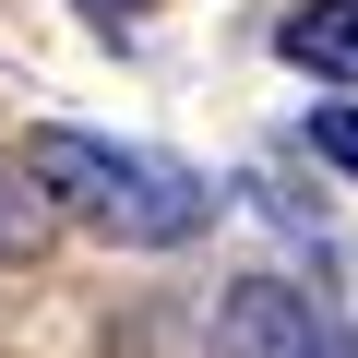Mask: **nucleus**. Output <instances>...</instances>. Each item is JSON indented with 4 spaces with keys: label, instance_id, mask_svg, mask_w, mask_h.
Segmentation results:
<instances>
[{
    "label": "nucleus",
    "instance_id": "nucleus-5",
    "mask_svg": "<svg viewBox=\"0 0 358 358\" xmlns=\"http://www.w3.org/2000/svg\"><path fill=\"white\" fill-rule=\"evenodd\" d=\"M310 155H334L358 179V108H310Z\"/></svg>",
    "mask_w": 358,
    "mask_h": 358
},
{
    "label": "nucleus",
    "instance_id": "nucleus-1",
    "mask_svg": "<svg viewBox=\"0 0 358 358\" xmlns=\"http://www.w3.org/2000/svg\"><path fill=\"white\" fill-rule=\"evenodd\" d=\"M24 179H36V192H60L84 227H108L120 251H179V239L215 227V192H203L179 155L96 143V131H72V120H48V131L24 143Z\"/></svg>",
    "mask_w": 358,
    "mask_h": 358
},
{
    "label": "nucleus",
    "instance_id": "nucleus-4",
    "mask_svg": "<svg viewBox=\"0 0 358 358\" xmlns=\"http://www.w3.org/2000/svg\"><path fill=\"white\" fill-rule=\"evenodd\" d=\"M36 251H48V192H36L13 155H0V275H24Z\"/></svg>",
    "mask_w": 358,
    "mask_h": 358
},
{
    "label": "nucleus",
    "instance_id": "nucleus-6",
    "mask_svg": "<svg viewBox=\"0 0 358 358\" xmlns=\"http://www.w3.org/2000/svg\"><path fill=\"white\" fill-rule=\"evenodd\" d=\"M96 13H155V0H96Z\"/></svg>",
    "mask_w": 358,
    "mask_h": 358
},
{
    "label": "nucleus",
    "instance_id": "nucleus-2",
    "mask_svg": "<svg viewBox=\"0 0 358 358\" xmlns=\"http://www.w3.org/2000/svg\"><path fill=\"white\" fill-rule=\"evenodd\" d=\"M215 358H346V346L322 334V310L299 287H239L215 310Z\"/></svg>",
    "mask_w": 358,
    "mask_h": 358
},
{
    "label": "nucleus",
    "instance_id": "nucleus-3",
    "mask_svg": "<svg viewBox=\"0 0 358 358\" xmlns=\"http://www.w3.org/2000/svg\"><path fill=\"white\" fill-rule=\"evenodd\" d=\"M275 48H287L299 72H334V84H358V0H287Z\"/></svg>",
    "mask_w": 358,
    "mask_h": 358
}]
</instances>
